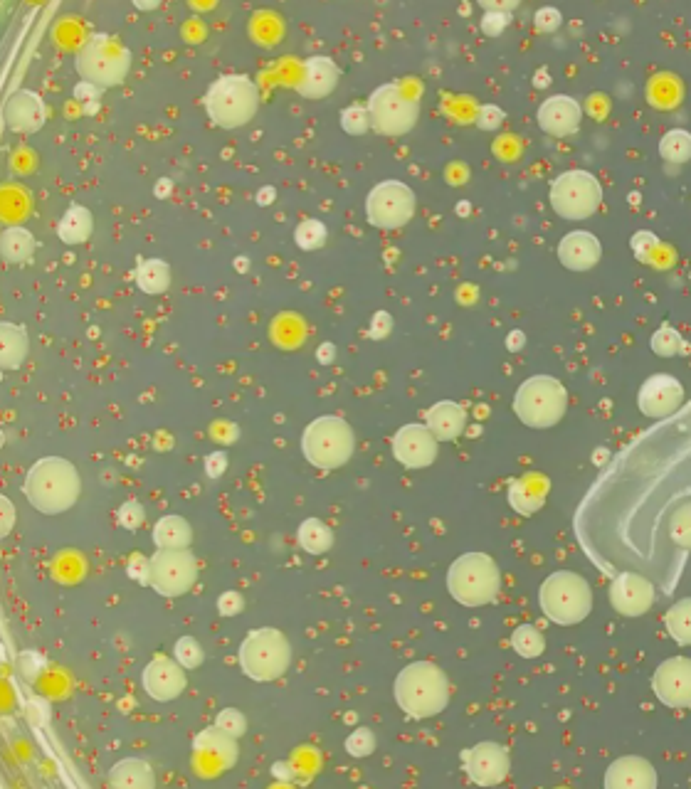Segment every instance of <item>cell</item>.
<instances>
[{
    "label": "cell",
    "mask_w": 691,
    "mask_h": 789,
    "mask_svg": "<svg viewBox=\"0 0 691 789\" xmlns=\"http://www.w3.org/2000/svg\"><path fill=\"white\" fill-rule=\"evenodd\" d=\"M691 503V402L637 434L605 464L573 513L585 558L603 575L640 573L672 595L682 570L672 558L667 526Z\"/></svg>",
    "instance_id": "obj_1"
},
{
    "label": "cell",
    "mask_w": 691,
    "mask_h": 789,
    "mask_svg": "<svg viewBox=\"0 0 691 789\" xmlns=\"http://www.w3.org/2000/svg\"><path fill=\"white\" fill-rule=\"evenodd\" d=\"M393 696L408 718H435L450 706V679L432 661H410L395 676Z\"/></svg>",
    "instance_id": "obj_2"
},
{
    "label": "cell",
    "mask_w": 691,
    "mask_h": 789,
    "mask_svg": "<svg viewBox=\"0 0 691 789\" xmlns=\"http://www.w3.org/2000/svg\"><path fill=\"white\" fill-rule=\"evenodd\" d=\"M23 494L35 511L45 516H60L79 501L82 479L75 464L67 459L42 457L28 469Z\"/></svg>",
    "instance_id": "obj_3"
},
{
    "label": "cell",
    "mask_w": 691,
    "mask_h": 789,
    "mask_svg": "<svg viewBox=\"0 0 691 789\" xmlns=\"http://www.w3.org/2000/svg\"><path fill=\"white\" fill-rule=\"evenodd\" d=\"M203 107L220 129H242L260 111V87L250 74H220L205 92Z\"/></svg>",
    "instance_id": "obj_4"
},
{
    "label": "cell",
    "mask_w": 691,
    "mask_h": 789,
    "mask_svg": "<svg viewBox=\"0 0 691 789\" xmlns=\"http://www.w3.org/2000/svg\"><path fill=\"white\" fill-rule=\"evenodd\" d=\"M593 587L573 570H556L541 582L538 605L543 617L558 627H573L593 612Z\"/></svg>",
    "instance_id": "obj_5"
},
{
    "label": "cell",
    "mask_w": 691,
    "mask_h": 789,
    "mask_svg": "<svg viewBox=\"0 0 691 789\" xmlns=\"http://www.w3.org/2000/svg\"><path fill=\"white\" fill-rule=\"evenodd\" d=\"M79 79L99 89H112L124 84L131 70V52L119 37L109 33H92L82 42L75 55Z\"/></svg>",
    "instance_id": "obj_6"
},
{
    "label": "cell",
    "mask_w": 691,
    "mask_h": 789,
    "mask_svg": "<svg viewBox=\"0 0 691 789\" xmlns=\"http://www.w3.org/2000/svg\"><path fill=\"white\" fill-rule=\"evenodd\" d=\"M447 592L464 607L492 605L501 592V570L487 553H464L447 568Z\"/></svg>",
    "instance_id": "obj_7"
},
{
    "label": "cell",
    "mask_w": 691,
    "mask_h": 789,
    "mask_svg": "<svg viewBox=\"0 0 691 789\" xmlns=\"http://www.w3.org/2000/svg\"><path fill=\"white\" fill-rule=\"evenodd\" d=\"M511 407L531 430H551L566 417L568 390L553 375H534L519 385Z\"/></svg>",
    "instance_id": "obj_8"
},
{
    "label": "cell",
    "mask_w": 691,
    "mask_h": 789,
    "mask_svg": "<svg viewBox=\"0 0 691 789\" xmlns=\"http://www.w3.org/2000/svg\"><path fill=\"white\" fill-rule=\"evenodd\" d=\"M302 452L311 467L334 471L356 454V432L339 415L316 417L302 434Z\"/></svg>",
    "instance_id": "obj_9"
},
{
    "label": "cell",
    "mask_w": 691,
    "mask_h": 789,
    "mask_svg": "<svg viewBox=\"0 0 691 789\" xmlns=\"http://www.w3.org/2000/svg\"><path fill=\"white\" fill-rule=\"evenodd\" d=\"M237 659H240V669L247 679L260 683L277 681L292 666V644L277 627L252 629L242 639Z\"/></svg>",
    "instance_id": "obj_10"
},
{
    "label": "cell",
    "mask_w": 691,
    "mask_h": 789,
    "mask_svg": "<svg viewBox=\"0 0 691 789\" xmlns=\"http://www.w3.org/2000/svg\"><path fill=\"white\" fill-rule=\"evenodd\" d=\"M548 205L561 220H588L603 205V183L585 168L558 173L548 188Z\"/></svg>",
    "instance_id": "obj_11"
},
{
    "label": "cell",
    "mask_w": 691,
    "mask_h": 789,
    "mask_svg": "<svg viewBox=\"0 0 691 789\" xmlns=\"http://www.w3.org/2000/svg\"><path fill=\"white\" fill-rule=\"evenodd\" d=\"M366 107L371 114V129L388 139L410 134L420 119V102L400 84H381L373 89Z\"/></svg>",
    "instance_id": "obj_12"
},
{
    "label": "cell",
    "mask_w": 691,
    "mask_h": 789,
    "mask_svg": "<svg viewBox=\"0 0 691 789\" xmlns=\"http://www.w3.org/2000/svg\"><path fill=\"white\" fill-rule=\"evenodd\" d=\"M418 213L415 190L403 180H383L366 198V217L378 230H400Z\"/></svg>",
    "instance_id": "obj_13"
},
{
    "label": "cell",
    "mask_w": 691,
    "mask_h": 789,
    "mask_svg": "<svg viewBox=\"0 0 691 789\" xmlns=\"http://www.w3.org/2000/svg\"><path fill=\"white\" fill-rule=\"evenodd\" d=\"M198 575V560L188 548H156L149 558V585L161 597L188 595Z\"/></svg>",
    "instance_id": "obj_14"
},
{
    "label": "cell",
    "mask_w": 691,
    "mask_h": 789,
    "mask_svg": "<svg viewBox=\"0 0 691 789\" xmlns=\"http://www.w3.org/2000/svg\"><path fill=\"white\" fill-rule=\"evenodd\" d=\"M240 757V748H237V738H232L230 733L220 730L218 725L200 730L193 738V772L200 780H215V777L225 775L232 770Z\"/></svg>",
    "instance_id": "obj_15"
},
{
    "label": "cell",
    "mask_w": 691,
    "mask_h": 789,
    "mask_svg": "<svg viewBox=\"0 0 691 789\" xmlns=\"http://www.w3.org/2000/svg\"><path fill=\"white\" fill-rule=\"evenodd\" d=\"M608 600L620 617H645L652 610L654 602H657V585L650 577L632 573V570H622V573L613 575Z\"/></svg>",
    "instance_id": "obj_16"
},
{
    "label": "cell",
    "mask_w": 691,
    "mask_h": 789,
    "mask_svg": "<svg viewBox=\"0 0 691 789\" xmlns=\"http://www.w3.org/2000/svg\"><path fill=\"white\" fill-rule=\"evenodd\" d=\"M652 691L662 706L672 711L691 708V659L689 656H672L664 659L652 674Z\"/></svg>",
    "instance_id": "obj_17"
},
{
    "label": "cell",
    "mask_w": 691,
    "mask_h": 789,
    "mask_svg": "<svg viewBox=\"0 0 691 789\" xmlns=\"http://www.w3.org/2000/svg\"><path fill=\"white\" fill-rule=\"evenodd\" d=\"M462 767L469 780L479 787H497L509 777V750L494 740H482L474 748L462 750Z\"/></svg>",
    "instance_id": "obj_18"
},
{
    "label": "cell",
    "mask_w": 691,
    "mask_h": 789,
    "mask_svg": "<svg viewBox=\"0 0 691 789\" xmlns=\"http://www.w3.org/2000/svg\"><path fill=\"white\" fill-rule=\"evenodd\" d=\"M390 452H393L395 462L403 464L405 469H427L435 464L437 454H440V439L427 425L410 422L393 434Z\"/></svg>",
    "instance_id": "obj_19"
},
{
    "label": "cell",
    "mask_w": 691,
    "mask_h": 789,
    "mask_svg": "<svg viewBox=\"0 0 691 789\" xmlns=\"http://www.w3.org/2000/svg\"><path fill=\"white\" fill-rule=\"evenodd\" d=\"M684 402H687L684 385L669 373L650 375L637 393V407L650 420H664V417L677 415Z\"/></svg>",
    "instance_id": "obj_20"
},
{
    "label": "cell",
    "mask_w": 691,
    "mask_h": 789,
    "mask_svg": "<svg viewBox=\"0 0 691 789\" xmlns=\"http://www.w3.org/2000/svg\"><path fill=\"white\" fill-rule=\"evenodd\" d=\"M141 686H144L146 696L154 698L158 703L176 701L188 686L186 669H183L176 659L156 656V659H151L149 664H146V669L141 671Z\"/></svg>",
    "instance_id": "obj_21"
},
{
    "label": "cell",
    "mask_w": 691,
    "mask_h": 789,
    "mask_svg": "<svg viewBox=\"0 0 691 789\" xmlns=\"http://www.w3.org/2000/svg\"><path fill=\"white\" fill-rule=\"evenodd\" d=\"M536 121L543 134L553 136V139H568L580 131L583 107H580L578 99L568 97V94H553L541 102L536 111Z\"/></svg>",
    "instance_id": "obj_22"
},
{
    "label": "cell",
    "mask_w": 691,
    "mask_h": 789,
    "mask_svg": "<svg viewBox=\"0 0 691 789\" xmlns=\"http://www.w3.org/2000/svg\"><path fill=\"white\" fill-rule=\"evenodd\" d=\"M47 121V104L33 89L10 94L3 104V124L13 134H38Z\"/></svg>",
    "instance_id": "obj_23"
},
{
    "label": "cell",
    "mask_w": 691,
    "mask_h": 789,
    "mask_svg": "<svg viewBox=\"0 0 691 789\" xmlns=\"http://www.w3.org/2000/svg\"><path fill=\"white\" fill-rule=\"evenodd\" d=\"M341 70L331 57L326 55H311L304 60L302 77L294 84L299 97L309 99V102H319L326 99L336 87H339Z\"/></svg>",
    "instance_id": "obj_24"
},
{
    "label": "cell",
    "mask_w": 691,
    "mask_h": 789,
    "mask_svg": "<svg viewBox=\"0 0 691 789\" xmlns=\"http://www.w3.org/2000/svg\"><path fill=\"white\" fill-rule=\"evenodd\" d=\"M605 789H657L659 777L650 760L640 755H622L605 770Z\"/></svg>",
    "instance_id": "obj_25"
},
{
    "label": "cell",
    "mask_w": 691,
    "mask_h": 789,
    "mask_svg": "<svg viewBox=\"0 0 691 789\" xmlns=\"http://www.w3.org/2000/svg\"><path fill=\"white\" fill-rule=\"evenodd\" d=\"M600 257H603V245L588 230H573L558 242V259L571 272H590L598 267Z\"/></svg>",
    "instance_id": "obj_26"
},
{
    "label": "cell",
    "mask_w": 691,
    "mask_h": 789,
    "mask_svg": "<svg viewBox=\"0 0 691 789\" xmlns=\"http://www.w3.org/2000/svg\"><path fill=\"white\" fill-rule=\"evenodd\" d=\"M425 425L440 442H452L467 430V410L455 400H440L425 412Z\"/></svg>",
    "instance_id": "obj_27"
},
{
    "label": "cell",
    "mask_w": 691,
    "mask_h": 789,
    "mask_svg": "<svg viewBox=\"0 0 691 789\" xmlns=\"http://www.w3.org/2000/svg\"><path fill=\"white\" fill-rule=\"evenodd\" d=\"M548 481L541 474H526L521 479L509 481V506L519 516H534L546 503Z\"/></svg>",
    "instance_id": "obj_28"
},
{
    "label": "cell",
    "mask_w": 691,
    "mask_h": 789,
    "mask_svg": "<svg viewBox=\"0 0 691 789\" xmlns=\"http://www.w3.org/2000/svg\"><path fill=\"white\" fill-rule=\"evenodd\" d=\"M30 353V336L23 323H0V368L18 370Z\"/></svg>",
    "instance_id": "obj_29"
},
{
    "label": "cell",
    "mask_w": 691,
    "mask_h": 789,
    "mask_svg": "<svg viewBox=\"0 0 691 789\" xmlns=\"http://www.w3.org/2000/svg\"><path fill=\"white\" fill-rule=\"evenodd\" d=\"M109 785L116 789H154L156 775L141 757H124L109 770Z\"/></svg>",
    "instance_id": "obj_30"
},
{
    "label": "cell",
    "mask_w": 691,
    "mask_h": 789,
    "mask_svg": "<svg viewBox=\"0 0 691 789\" xmlns=\"http://www.w3.org/2000/svg\"><path fill=\"white\" fill-rule=\"evenodd\" d=\"M35 235L23 225H10L0 232V257L5 264H28L35 254Z\"/></svg>",
    "instance_id": "obj_31"
},
{
    "label": "cell",
    "mask_w": 691,
    "mask_h": 789,
    "mask_svg": "<svg viewBox=\"0 0 691 789\" xmlns=\"http://www.w3.org/2000/svg\"><path fill=\"white\" fill-rule=\"evenodd\" d=\"M151 540H154L156 548H188L193 543V528L186 518L171 513V516L158 518L154 531H151Z\"/></svg>",
    "instance_id": "obj_32"
},
{
    "label": "cell",
    "mask_w": 691,
    "mask_h": 789,
    "mask_svg": "<svg viewBox=\"0 0 691 789\" xmlns=\"http://www.w3.org/2000/svg\"><path fill=\"white\" fill-rule=\"evenodd\" d=\"M94 232V217L84 205H70L67 213L62 215L60 225H57V237L65 245H82L92 237Z\"/></svg>",
    "instance_id": "obj_33"
},
{
    "label": "cell",
    "mask_w": 691,
    "mask_h": 789,
    "mask_svg": "<svg viewBox=\"0 0 691 789\" xmlns=\"http://www.w3.org/2000/svg\"><path fill=\"white\" fill-rule=\"evenodd\" d=\"M134 282L144 294L149 296H161L166 294L168 287H171V267L163 259L151 257V259H141L139 267L134 269Z\"/></svg>",
    "instance_id": "obj_34"
},
{
    "label": "cell",
    "mask_w": 691,
    "mask_h": 789,
    "mask_svg": "<svg viewBox=\"0 0 691 789\" xmlns=\"http://www.w3.org/2000/svg\"><path fill=\"white\" fill-rule=\"evenodd\" d=\"M297 540L309 555H326L334 548V531L321 518H307L299 526Z\"/></svg>",
    "instance_id": "obj_35"
},
{
    "label": "cell",
    "mask_w": 691,
    "mask_h": 789,
    "mask_svg": "<svg viewBox=\"0 0 691 789\" xmlns=\"http://www.w3.org/2000/svg\"><path fill=\"white\" fill-rule=\"evenodd\" d=\"M272 341L274 346L294 351V348H299L307 341V326H304V321L299 319L297 314L277 316V319L272 321Z\"/></svg>",
    "instance_id": "obj_36"
},
{
    "label": "cell",
    "mask_w": 691,
    "mask_h": 789,
    "mask_svg": "<svg viewBox=\"0 0 691 789\" xmlns=\"http://www.w3.org/2000/svg\"><path fill=\"white\" fill-rule=\"evenodd\" d=\"M664 627L679 646H691V597H682L669 607L664 614Z\"/></svg>",
    "instance_id": "obj_37"
},
{
    "label": "cell",
    "mask_w": 691,
    "mask_h": 789,
    "mask_svg": "<svg viewBox=\"0 0 691 789\" xmlns=\"http://www.w3.org/2000/svg\"><path fill=\"white\" fill-rule=\"evenodd\" d=\"M659 156L672 166H684L691 161V131L687 129H669L659 139Z\"/></svg>",
    "instance_id": "obj_38"
},
{
    "label": "cell",
    "mask_w": 691,
    "mask_h": 789,
    "mask_svg": "<svg viewBox=\"0 0 691 789\" xmlns=\"http://www.w3.org/2000/svg\"><path fill=\"white\" fill-rule=\"evenodd\" d=\"M511 646L521 659H538L546 651V637L536 624H519L511 634Z\"/></svg>",
    "instance_id": "obj_39"
},
{
    "label": "cell",
    "mask_w": 691,
    "mask_h": 789,
    "mask_svg": "<svg viewBox=\"0 0 691 789\" xmlns=\"http://www.w3.org/2000/svg\"><path fill=\"white\" fill-rule=\"evenodd\" d=\"M326 240H329V230H326L324 222L316 220V217H307V220L299 222L297 230H294V242H297L299 250L304 252L321 250V247L326 245Z\"/></svg>",
    "instance_id": "obj_40"
},
{
    "label": "cell",
    "mask_w": 691,
    "mask_h": 789,
    "mask_svg": "<svg viewBox=\"0 0 691 789\" xmlns=\"http://www.w3.org/2000/svg\"><path fill=\"white\" fill-rule=\"evenodd\" d=\"M650 348L654 356L659 358H677L679 353L684 351V338L672 323H664V326H659L657 331L652 333Z\"/></svg>",
    "instance_id": "obj_41"
},
{
    "label": "cell",
    "mask_w": 691,
    "mask_h": 789,
    "mask_svg": "<svg viewBox=\"0 0 691 789\" xmlns=\"http://www.w3.org/2000/svg\"><path fill=\"white\" fill-rule=\"evenodd\" d=\"M341 129L348 136H366L371 131V114H368L366 104H348L341 111Z\"/></svg>",
    "instance_id": "obj_42"
},
{
    "label": "cell",
    "mask_w": 691,
    "mask_h": 789,
    "mask_svg": "<svg viewBox=\"0 0 691 789\" xmlns=\"http://www.w3.org/2000/svg\"><path fill=\"white\" fill-rule=\"evenodd\" d=\"M250 33L255 37V42L269 47L274 45V42H279V37H282V23H279V18H274L272 13H257L255 18H252Z\"/></svg>",
    "instance_id": "obj_43"
},
{
    "label": "cell",
    "mask_w": 691,
    "mask_h": 789,
    "mask_svg": "<svg viewBox=\"0 0 691 789\" xmlns=\"http://www.w3.org/2000/svg\"><path fill=\"white\" fill-rule=\"evenodd\" d=\"M173 659H176L186 671H193L198 669V666H203L205 651L195 637H181L176 642V646H173Z\"/></svg>",
    "instance_id": "obj_44"
},
{
    "label": "cell",
    "mask_w": 691,
    "mask_h": 789,
    "mask_svg": "<svg viewBox=\"0 0 691 789\" xmlns=\"http://www.w3.org/2000/svg\"><path fill=\"white\" fill-rule=\"evenodd\" d=\"M344 748H346L348 755L358 757V760H361V757L373 755V753H376V748H378L376 733H373L371 728H363V725H361V728H356V730H351V733H348Z\"/></svg>",
    "instance_id": "obj_45"
},
{
    "label": "cell",
    "mask_w": 691,
    "mask_h": 789,
    "mask_svg": "<svg viewBox=\"0 0 691 789\" xmlns=\"http://www.w3.org/2000/svg\"><path fill=\"white\" fill-rule=\"evenodd\" d=\"M630 250H632V254H635L637 259H640L642 264H650L652 257H654V252L659 250V237L654 235V232H650V230L635 232V235H632V240H630Z\"/></svg>",
    "instance_id": "obj_46"
},
{
    "label": "cell",
    "mask_w": 691,
    "mask_h": 789,
    "mask_svg": "<svg viewBox=\"0 0 691 789\" xmlns=\"http://www.w3.org/2000/svg\"><path fill=\"white\" fill-rule=\"evenodd\" d=\"M116 521H119V526L126 528V531H139L146 521L144 503H139V501L121 503L119 511H116Z\"/></svg>",
    "instance_id": "obj_47"
},
{
    "label": "cell",
    "mask_w": 691,
    "mask_h": 789,
    "mask_svg": "<svg viewBox=\"0 0 691 789\" xmlns=\"http://www.w3.org/2000/svg\"><path fill=\"white\" fill-rule=\"evenodd\" d=\"M215 725L237 740L247 733V718L242 716V711H237V708H223V711L215 716Z\"/></svg>",
    "instance_id": "obj_48"
},
{
    "label": "cell",
    "mask_w": 691,
    "mask_h": 789,
    "mask_svg": "<svg viewBox=\"0 0 691 789\" xmlns=\"http://www.w3.org/2000/svg\"><path fill=\"white\" fill-rule=\"evenodd\" d=\"M504 121H506L504 109H499L497 104H484V107L477 109V116H474V124H477L482 131H497L501 129Z\"/></svg>",
    "instance_id": "obj_49"
},
{
    "label": "cell",
    "mask_w": 691,
    "mask_h": 789,
    "mask_svg": "<svg viewBox=\"0 0 691 789\" xmlns=\"http://www.w3.org/2000/svg\"><path fill=\"white\" fill-rule=\"evenodd\" d=\"M509 25V13L504 10H484L482 18V33L487 37H499Z\"/></svg>",
    "instance_id": "obj_50"
},
{
    "label": "cell",
    "mask_w": 691,
    "mask_h": 789,
    "mask_svg": "<svg viewBox=\"0 0 691 789\" xmlns=\"http://www.w3.org/2000/svg\"><path fill=\"white\" fill-rule=\"evenodd\" d=\"M393 331V316L388 311H376V316L371 319V326H368V338L371 341H385Z\"/></svg>",
    "instance_id": "obj_51"
},
{
    "label": "cell",
    "mask_w": 691,
    "mask_h": 789,
    "mask_svg": "<svg viewBox=\"0 0 691 789\" xmlns=\"http://www.w3.org/2000/svg\"><path fill=\"white\" fill-rule=\"evenodd\" d=\"M561 23H563V18L556 8L536 10L534 25H536L538 33H556V30L561 28Z\"/></svg>",
    "instance_id": "obj_52"
},
{
    "label": "cell",
    "mask_w": 691,
    "mask_h": 789,
    "mask_svg": "<svg viewBox=\"0 0 691 789\" xmlns=\"http://www.w3.org/2000/svg\"><path fill=\"white\" fill-rule=\"evenodd\" d=\"M242 610H245V600H242L240 592L225 590L223 595L218 597V612L223 614V617H235V614H240Z\"/></svg>",
    "instance_id": "obj_53"
},
{
    "label": "cell",
    "mask_w": 691,
    "mask_h": 789,
    "mask_svg": "<svg viewBox=\"0 0 691 789\" xmlns=\"http://www.w3.org/2000/svg\"><path fill=\"white\" fill-rule=\"evenodd\" d=\"M126 573H129L131 580L139 582V585H149V558L134 553L129 558V565H126Z\"/></svg>",
    "instance_id": "obj_54"
},
{
    "label": "cell",
    "mask_w": 691,
    "mask_h": 789,
    "mask_svg": "<svg viewBox=\"0 0 691 789\" xmlns=\"http://www.w3.org/2000/svg\"><path fill=\"white\" fill-rule=\"evenodd\" d=\"M225 469H228V454L225 452H213L205 457V474H208L210 479H220V476L225 474Z\"/></svg>",
    "instance_id": "obj_55"
},
{
    "label": "cell",
    "mask_w": 691,
    "mask_h": 789,
    "mask_svg": "<svg viewBox=\"0 0 691 789\" xmlns=\"http://www.w3.org/2000/svg\"><path fill=\"white\" fill-rule=\"evenodd\" d=\"M272 775H274V780H279V782H294L297 770H294L292 762H274Z\"/></svg>",
    "instance_id": "obj_56"
},
{
    "label": "cell",
    "mask_w": 691,
    "mask_h": 789,
    "mask_svg": "<svg viewBox=\"0 0 691 789\" xmlns=\"http://www.w3.org/2000/svg\"><path fill=\"white\" fill-rule=\"evenodd\" d=\"M0 503H3V523H0V536L5 538L10 533V528H13L15 508H13V503H10L8 496H3V499H0Z\"/></svg>",
    "instance_id": "obj_57"
},
{
    "label": "cell",
    "mask_w": 691,
    "mask_h": 789,
    "mask_svg": "<svg viewBox=\"0 0 691 789\" xmlns=\"http://www.w3.org/2000/svg\"><path fill=\"white\" fill-rule=\"evenodd\" d=\"M99 94H102V89L94 87V84L79 82L75 87V97L82 99V102H99Z\"/></svg>",
    "instance_id": "obj_58"
},
{
    "label": "cell",
    "mask_w": 691,
    "mask_h": 789,
    "mask_svg": "<svg viewBox=\"0 0 691 789\" xmlns=\"http://www.w3.org/2000/svg\"><path fill=\"white\" fill-rule=\"evenodd\" d=\"M336 356H339V348H336L331 341L321 343V346L316 348V360H319L321 365H331L336 360Z\"/></svg>",
    "instance_id": "obj_59"
},
{
    "label": "cell",
    "mask_w": 691,
    "mask_h": 789,
    "mask_svg": "<svg viewBox=\"0 0 691 789\" xmlns=\"http://www.w3.org/2000/svg\"><path fill=\"white\" fill-rule=\"evenodd\" d=\"M274 198H277V190H274L272 185H265V188L257 190V205H262V208L272 205Z\"/></svg>",
    "instance_id": "obj_60"
},
{
    "label": "cell",
    "mask_w": 691,
    "mask_h": 789,
    "mask_svg": "<svg viewBox=\"0 0 691 789\" xmlns=\"http://www.w3.org/2000/svg\"><path fill=\"white\" fill-rule=\"evenodd\" d=\"M521 346H524V333L511 331L509 338H506V348H509V351H519Z\"/></svg>",
    "instance_id": "obj_61"
},
{
    "label": "cell",
    "mask_w": 691,
    "mask_h": 789,
    "mask_svg": "<svg viewBox=\"0 0 691 789\" xmlns=\"http://www.w3.org/2000/svg\"><path fill=\"white\" fill-rule=\"evenodd\" d=\"M154 193H156V198L166 200L168 195H171V180H161V183H156Z\"/></svg>",
    "instance_id": "obj_62"
},
{
    "label": "cell",
    "mask_w": 691,
    "mask_h": 789,
    "mask_svg": "<svg viewBox=\"0 0 691 789\" xmlns=\"http://www.w3.org/2000/svg\"><path fill=\"white\" fill-rule=\"evenodd\" d=\"M134 8H136V10H156V8H158V3H139V0H136Z\"/></svg>",
    "instance_id": "obj_63"
},
{
    "label": "cell",
    "mask_w": 691,
    "mask_h": 789,
    "mask_svg": "<svg viewBox=\"0 0 691 789\" xmlns=\"http://www.w3.org/2000/svg\"><path fill=\"white\" fill-rule=\"evenodd\" d=\"M235 269H240V272H245V269H247V259L242 257L240 262H235Z\"/></svg>",
    "instance_id": "obj_64"
}]
</instances>
